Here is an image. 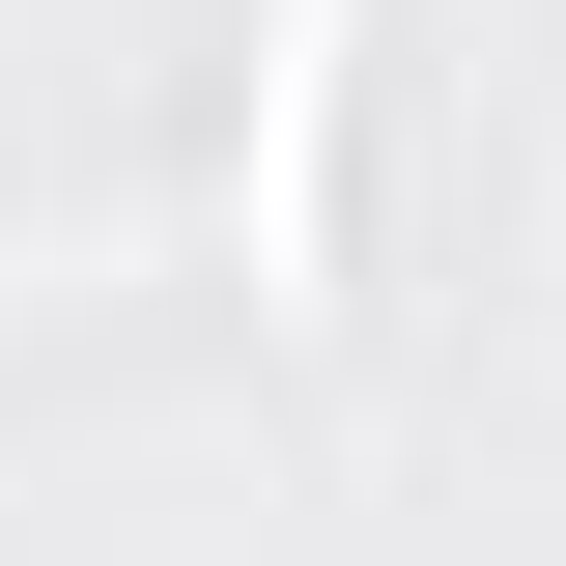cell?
Here are the masks:
<instances>
[{"label": "cell", "mask_w": 566, "mask_h": 566, "mask_svg": "<svg viewBox=\"0 0 566 566\" xmlns=\"http://www.w3.org/2000/svg\"><path fill=\"white\" fill-rule=\"evenodd\" d=\"M340 29L368 0H255V114H227V255H255V312H340Z\"/></svg>", "instance_id": "obj_1"}]
</instances>
